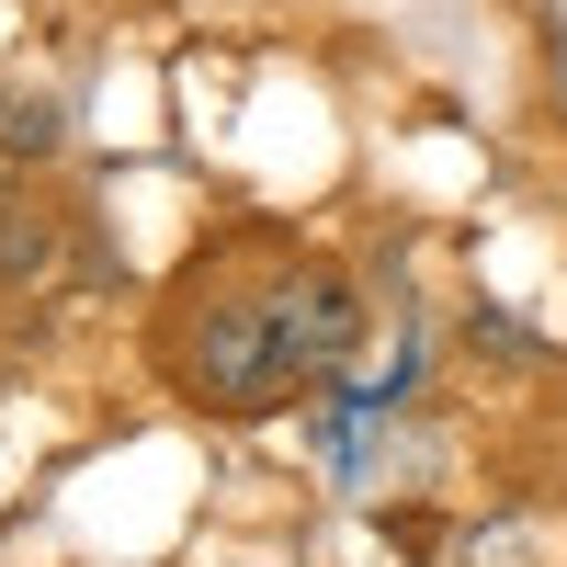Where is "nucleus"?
<instances>
[{
  "label": "nucleus",
  "instance_id": "obj_3",
  "mask_svg": "<svg viewBox=\"0 0 567 567\" xmlns=\"http://www.w3.org/2000/svg\"><path fill=\"white\" fill-rule=\"evenodd\" d=\"M386 420H398V409H374L363 386H329V398H318V454L341 465V477H363V454H374V432H386Z\"/></svg>",
  "mask_w": 567,
  "mask_h": 567
},
{
  "label": "nucleus",
  "instance_id": "obj_2",
  "mask_svg": "<svg viewBox=\"0 0 567 567\" xmlns=\"http://www.w3.org/2000/svg\"><path fill=\"white\" fill-rule=\"evenodd\" d=\"M363 284L341 261H296L272 284V374H284V398H307V386H341V374L363 363Z\"/></svg>",
  "mask_w": 567,
  "mask_h": 567
},
{
  "label": "nucleus",
  "instance_id": "obj_4",
  "mask_svg": "<svg viewBox=\"0 0 567 567\" xmlns=\"http://www.w3.org/2000/svg\"><path fill=\"white\" fill-rule=\"evenodd\" d=\"M58 272V216H0V284H45Z\"/></svg>",
  "mask_w": 567,
  "mask_h": 567
},
{
  "label": "nucleus",
  "instance_id": "obj_1",
  "mask_svg": "<svg viewBox=\"0 0 567 567\" xmlns=\"http://www.w3.org/2000/svg\"><path fill=\"white\" fill-rule=\"evenodd\" d=\"M159 363L171 386L216 409V420H261L284 409V374H272V296H239V284H194L159 329Z\"/></svg>",
  "mask_w": 567,
  "mask_h": 567
},
{
  "label": "nucleus",
  "instance_id": "obj_5",
  "mask_svg": "<svg viewBox=\"0 0 567 567\" xmlns=\"http://www.w3.org/2000/svg\"><path fill=\"white\" fill-rule=\"evenodd\" d=\"M556 114H567V45H556Z\"/></svg>",
  "mask_w": 567,
  "mask_h": 567
}]
</instances>
